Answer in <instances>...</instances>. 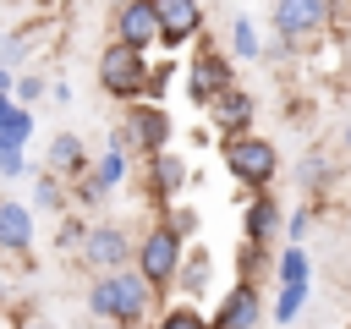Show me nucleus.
Returning <instances> with one entry per match:
<instances>
[{
	"instance_id": "1",
	"label": "nucleus",
	"mask_w": 351,
	"mask_h": 329,
	"mask_svg": "<svg viewBox=\"0 0 351 329\" xmlns=\"http://www.w3.org/2000/svg\"><path fill=\"white\" fill-rule=\"evenodd\" d=\"M154 307H159V296H154V285H148L137 269L88 280V318H93V324H110V329H148V313H154Z\"/></svg>"
},
{
	"instance_id": "2",
	"label": "nucleus",
	"mask_w": 351,
	"mask_h": 329,
	"mask_svg": "<svg viewBox=\"0 0 351 329\" xmlns=\"http://www.w3.org/2000/svg\"><path fill=\"white\" fill-rule=\"evenodd\" d=\"M170 137H176V121L165 115V104H132V110H121V126L110 132V148H121L126 159L137 154L148 164L154 154H170Z\"/></svg>"
},
{
	"instance_id": "3",
	"label": "nucleus",
	"mask_w": 351,
	"mask_h": 329,
	"mask_svg": "<svg viewBox=\"0 0 351 329\" xmlns=\"http://www.w3.org/2000/svg\"><path fill=\"white\" fill-rule=\"evenodd\" d=\"M93 71H99L104 99H121L126 110L148 99V71H154V66H148V55H137V49H126V44L110 38V44L99 49V66H93Z\"/></svg>"
},
{
	"instance_id": "4",
	"label": "nucleus",
	"mask_w": 351,
	"mask_h": 329,
	"mask_svg": "<svg viewBox=\"0 0 351 329\" xmlns=\"http://www.w3.org/2000/svg\"><path fill=\"white\" fill-rule=\"evenodd\" d=\"M219 154H225V170L236 175V186H247V197L252 192H274V181H280V148L269 137L247 132V137H230Z\"/></svg>"
},
{
	"instance_id": "5",
	"label": "nucleus",
	"mask_w": 351,
	"mask_h": 329,
	"mask_svg": "<svg viewBox=\"0 0 351 329\" xmlns=\"http://www.w3.org/2000/svg\"><path fill=\"white\" fill-rule=\"evenodd\" d=\"M181 258H186V241H181V236H170V230H165V225L154 219V225H148V230L137 236V258H132V269H137V274H143V280L154 285V296L165 302V296L176 291Z\"/></svg>"
},
{
	"instance_id": "6",
	"label": "nucleus",
	"mask_w": 351,
	"mask_h": 329,
	"mask_svg": "<svg viewBox=\"0 0 351 329\" xmlns=\"http://www.w3.org/2000/svg\"><path fill=\"white\" fill-rule=\"evenodd\" d=\"M335 11H340V5H329V0H274V5H269V22H274V38H280L285 49H302V44H313L324 27H335Z\"/></svg>"
},
{
	"instance_id": "7",
	"label": "nucleus",
	"mask_w": 351,
	"mask_h": 329,
	"mask_svg": "<svg viewBox=\"0 0 351 329\" xmlns=\"http://www.w3.org/2000/svg\"><path fill=\"white\" fill-rule=\"evenodd\" d=\"M132 258H137V236L126 230V225H115V219H99L93 230H88V241H82V252H77V263L99 280V274H121V269H132Z\"/></svg>"
},
{
	"instance_id": "8",
	"label": "nucleus",
	"mask_w": 351,
	"mask_h": 329,
	"mask_svg": "<svg viewBox=\"0 0 351 329\" xmlns=\"http://www.w3.org/2000/svg\"><path fill=\"white\" fill-rule=\"evenodd\" d=\"M230 88H241V82H236V60H230V49L197 44V55L186 60V99L208 110V104H214L219 93H230Z\"/></svg>"
},
{
	"instance_id": "9",
	"label": "nucleus",
	"mask_w": 351,
	"mask_h": 329,
	"mask_svg": "<svg viewBox=\"0 0 351 329\" xmlns=\"http://www.w3.org/2000/svg\"><path fill=\"white\" fill-rule=\"evenodd\" d=\"M110 38L126 44V49H137V55H148L154 44H165L154 0H121V5L110 11Z\"/></svg>"
},
{
	"instance_id": "10",
	"label": "nucleus",
	"mask_w": 351,
	"mask_h": 329,
	"mask_svg": "<svg viewBox=\"0 0 351 329\" xmlns=\"http://www.w3.org/2000/svg\"><path fill=\"white\" fill-rule=\"evenodd\" d=\"M192 186V164L170 148V154H154L148 164H143V192H148V203H159V214L170 208V203H181V192Z\"/></svg>"
},
{
	"instance_id": "11",
	"label": "nucleus",
	"mask_w": 351,
	"mask_h": 329,
	"mask_svg": "<svg viewBox=\"0 0 351 329\" xmlns=\"http://www.w3.org/2000/svg\"><path fill=\"white\" fill-rule=\"evenodd\" d=\"M38 170H44V175H55V181H66V186L88 181V175H93L88 143H82L77 132H55V137L44 143V164H38Z\"/></svg>"
},
{
	"instance_id": "12",
	"label": "nucleus",
	"mask_w": 351,
	"mask_h": 329,
	"mask_svg": "<svg viewBox=\"0 0 351 329\" xmlns=\"http://www.w3.org/2000/svg\"><path fill=\"white\" fill-rule=\"evenodd\" d=\"M263 313H269V307H263V291H258V285H247V280H236V285L214 302L208 324H214V329H258V324H263Z\"/></svg>"
},
{
	"instance_id": "13",
	"label": "nucleus",
	"mask_w": 351,
	"mask_h": 329,
	"mask_svg": "<svg viewBox=\"0 0 351 329\" xmlns=\"http://www.w3.org/2000/svg\"><path fill=\"white\" fill-rule=\"evenodd\" d=\"M274 236H285V203L274 192H252L241 203V241L252 247H269Z\"/></svg>"
},
{
	"instance_id": "14",
	"label": "nucleus",
	"mask_w": 351,
	"mask_h": 329,
	"mask_svg": "<svg viewBox=\"0 0 351 329\" xmlns=\"http://www.w3.org/2000/svg\"><path fill=\"white\" fill-rule=\"evenodd\" d=\"M154 11H159L165 49H181V44L203 38V22H208V11H203L197 0H154Z\"/></svg>"
},
{
	"instance_id": "15",
	"label": "nucleus",
	"mask_w": 351,
	"mask_h": 329,
	"mask_svg": "<svg viewBox=\"0 0 351 329\" xmlns=\"http://www.w3.org/2000/svg\"><path fill=\"white\" fill-rule=\"evenodd\" d=\"M252 115H258V99H252L247 88H230V93H219V99L208 104V126H214L225 143H230V137H247Z\"/></svg>"
},
{
	"instance_id": "16",
	"label": "nucleus",
	"mask_w": 351,
	"mask_h": 329,
	"mask_svg": "<svg viewBox=\"0 0 351 329\" xmlns=\"http://www.w3.org/2000/svg\"><path fill=\"white\" fill-rule=\"evenodd\" d=\"M291 181H296V192L307 197V203H318L329 186H335V154L324 148V143H313L302 159H296V170H291Z\"/></svg>"
},
{
	"instance_id": "17",
	"label": "nucleus",
	"mask_w": 351,
	"mask_h": 329,
	"mask_svg": "<svg viewBox=\"0 0 351 329\" xmlns=\"http://www.w3.org/2000/svg\"><path fill=\"white\" fill-rule=\"evenodd\" d=\"M0 252H11V258L33 252V208L16 197H0Z\"/></svg>"
},
{
	"instance_id": "18",
	"label": "nucleus",
	"mask_w": 351,
	"mask_h": 329,
	"mask_svg": "<svg viewBox=\"0 0 351 329\" xmlns=\"http://www.w3.org/2000/svg\"><path fill=\"white\" fill-rule=\"evenodd\" d=\"M208 280H214V258H208V247H203V241H192V247H186V258H181V274H176V296L197 307V302L208 296Z\"/></svg>"
},
{
	"instance_id": "19",
	"label": "nucleus",
	"mask_w": 351,
	"mask_h": 329,
	"mask_svg": "<svg viewBox=\"0 0 351 329\" xmlns=\"http://www.w3.org/2000/svg\"><path fill=\"white\" fill-rule=\"evenodd\" d=\"M27 137H33V110H22L16 99H0V148L27 154Z\"/></svg>"
},
{
	"instance_id": "20",
	"label": "nucleus",
	"mask_w": 351,
	"mask_h": 329,
	"mask_svg": "<svg viewBox=\"0 0 351 329\" xmlns=\"http://www.w3.org/2000/svg\"><path fill=\"white\" fill-rule=\"evenodd\" d=\"M126 175H132V159H126L121 148H104V154L93 159V175H88V181H93V186L110 197L115 186H126Z\"/></svg>"
},
{
	"instance_id": "21",
	"label": "nucleus",
	"mask_w": 351,
	"mask_h": 329,
	"mask_svg": "<svg viewBox=\"0 0 351 329\" xmlns=\"http://www.w3.org/2000/svg\"><path fill=\"white\" fill-rule=\"evenodd\" d=\"M263 274H274V258H269V247H252V241H241V247H236V280L258 285Z\"/></svg>"
},
{
	"instance_id": "22",
	"label": "nucleus",
	"mask_w": 351,
	"mask_h": 329,
	"mask_svg": "<svg viewBox=\"0 0 351 329\" xmlns=\"http://www.w3.org/2000/svg\"><path fill=\"white\" fill-rule=\"evenodd\" d=\"M263 38H258V27L247 22V16H236L230 22V60H263Z\"/></svg>"
},
{
	"instance_id": "23",
	"label": "nucleus",
	"mask_w": 351,
	"mask_h": 329,
	"mask_svg": "<svg viewBox=\"0 0 351 329\" xmlns=\"http://www.w3.org/2000/svg\"><path fill=\"white\" fill-rule=\"evenodd\" d=\"M159 225H165L170 236H181V241L192 247V241H197V225H203V214H197L192 203H170V208L159 214Z\"/></svg>"
},
{
	"instance_id": "24",
	"label": "nucleus",
	"mask_w": 351,
	"mask_h": 329,
	"mask_svg": "<svg viewBox=\"0 0 351 329\" xmlns=\"http://www.w3.org/2000/svg\"><path fill=\"white\" fill-rule=\"evenodd\" d=\"M307 274H313V258L302 247H285L274 258V285H307Z\"/></svg>"
},
{
	"instance_id": "25",
	"label": "nucleus",
	"mask_w": 351,
	"mask_h": 329,
	"mask_svg": "<svg viewBox=\"0 0 351 329\" xmlns=\"http://www.w3.org/2000/svg\"><path fill=\"white\" fill-rule=\"evenodd\" d=\"M302 307H307V285H280V291H274V302H269V318L285 329V324H296V318H302Z\"/></svg>"
},
{
	"instance_id": "26",
	"label": "nucleus",
	"mask_w": 351,
	"mask_h": 329,
	"mask_svg": "<svg viewBox=\"0 0 351 329\" xmlns=\"http://www.w3.org/2000/svg\"><path fill=\"white\" fill-rule=\"evenodd\" d=\"M154 329H214V324H208V313H197L192 302H170V307H159Z\"/></svg>"
},
{
	"instance_id": "27",
	"label": "nucleus",
	"mask_w": 351,
	"mask_h": 329,
	"mask_svg": "<svg viewBox=\"0 0 351 329\" xmlns=\"http://www.w3.org/2000/svg\"><path fill=\"white\" fill-rule=\"evenodd\" d=\"M66 192H71L66 181H55V175H44V170H38V181H33V203H38V208L66 214Z\"/></svg>"
},
{
	"instance_id": "28",
	"label": "nucleus",
	"mask_w": 351,
	"mask_h": 329,
	"mask_svg": "<svg viewBox=\"0 0 351 329\" xmlns=\"http://www.w3.org/2000/svg\"><path fill=\"white\" fill-rule=\"evenodd\" d=\"M88 219L82 214H60V225H55V241H60V252H82V241H88Z\"/></svg>"
},
{
	"instance_id": "29",
	"label": "nucleus",
	"mask_w": 351,
	"mask_h": 329,
	"mask_svg": "<svg viewBox=\"0 0 351 329\" xmlns=\"http://www.w3.org/2000/svg\"><path fill=\"white\" fill-rule=\"evenodd\" d=\"M44 93H49V77H44V71H22V77H16V88H11V99H16L22 110H33Z\"/></svg>"
},
{
	"instance_id": "30",
	"label": "nucleus",
	"mask_w": 351,
	"mask_h": 329,
	"mask_svg": "<svg viewBox=\"0 0 351 329\" xmlns=\"http://www.w3.org/2000/svg\"><path fill=\"white\" fill-rule=\"evenodd\" d=\"M27 60V33H5V49H0V66L16 77V66Z\"/></svg>"
},
{
	"instance_id": "31",
	"label": "nucleus",
	"mask_w": 351,
	"mask_h": 329,
	"mask_svg": "<svg viewBox=\"0 0 351 329\" xmlns=\"http://www.w3.org/2000/svg\"><path fill=\"white\" fill-rule=\"evenodd\" d=\"M307 230H313V208H291V214H285V241H291V247H302V236H307Z\"/></svg>"
},
{
	"instance_id": "32",
	"label": "nucleus",
	"mask_w": 351,
	"mask_h": 329,
	"mask_svg": "<svg viewBox=\"0 0 351 329\" xmlns=\"http://www.w3.org/2000/svg\"><path fill=\"white\" fill-rule=\"evenodd\" d=\"M22 175H33V170H27V154L0 148V181H22Z\"/></svg>"
},
{
	"instance_id": "33",
	"label": "nucleus",
	"mask_w": 351,
	"mask_h": 329,
	"mask_svg": "<svg viewBox=\"0 0 351 329\" xmlns=\"http://www.w3.org/2000/svg\"><path fill=\"white\" fill-rule=\"evenodd\" d=\"M165 88H170V60H159V66L148 71V99H143V104H159V93H165Z\"/></svg>"
},
{
	"instance_id": "34",
	"label": "nucleus",
	"mask_w": 351,
	"mask_h": 329,
	"mask_svg": "<svg viewBox=\"0 0 351 329\" xmlns=\"http://www.w3.org/2000/svg\"><path fill=\"white\" fill-rule=\"evenodd\" d=\"M71 197H77L82 208H99V203H104V192H99L93 181H77V186H71Z\"/></svg>"
},
{
	"instance_id": "35",
	"label": "nucleus",
	"mask_w": 351,
	"mask_h": 329,
	"mask_svg": "<svg viewBox=\"0 0 351 329\" xmlns=\"http://www.w3.org/2000/svg\"><path fill=\"white\" fill-rule=\"evenodd\" d=\"M11 88H16V77H11L5 66H0V99H11Z\"/></svg>"
},
{
	"instance_id": "36",
	"label": "nucleus",
	"mask_w": 351,
	"mask_h": 329,
	"mask_svg": "<svg viewBox=\"0 0 351 329\" xmlns=\"http://www.w3.org/2000/svg\"><path fill=\"white\" fill-rule=\"evenodd\" d=\"M340 143H346V154H351V115H346V126H340Z\"/></svg>"
},
{
	"instance_id": "37",
	"label": "nucleus",
	"mask_w": 351,
	"mask_h": 329,
	"mask_svg": "<svg viewBox=\"0 0 351 329\" xmlns=\"http://www.w3.org/2000/svg\"><path fill=\"white\" fill-rule=\"evenodd\" d=\"M16 329H49V324H38V318H27V324H16Z\"/></svg>"
},
{
	"instance_id": "38",
	"label": "nucleus",
	"mask_w": 351,
	"mask_h": 329,
	"mask_svg": "<svg viewBox=\"0 0 351 329\" xmlns=\"http://www.w3.org/2000/svg\"><path fill=\"white\" fill-rule=\"evenodd\" d=\"M88 329H110V324H93V318H88Z\"/></svg>"
},
{
	"instance_id": "39",
	"label": "nucleus",
	"mask_w": 351,
	"mask_h": 329,
	"mask_svg": "<svg viewBox=\"0 0 351 329\" xmlns=\"http://www.w3.org/2000/svg\"><path fill=\"white\" fill-rule=\"evenodd\" d=\"M340 16H346V22H351V5H340Z\"/></svg>"
},
{
	"instance_id": "40",
	"label": "nucleus",
	"mask_w": 351,
	"mask_h": 329,
	"mask_svg": "<svg viewBox=\"0 0 351 329\" xmlns=\"http://www.w3.org/2000/svg\"><path fill=\"white\" fill-rule=\"evenodd\" d=\"M0 49H5V27H0Z\"/></svg>"
}]
</instances>
